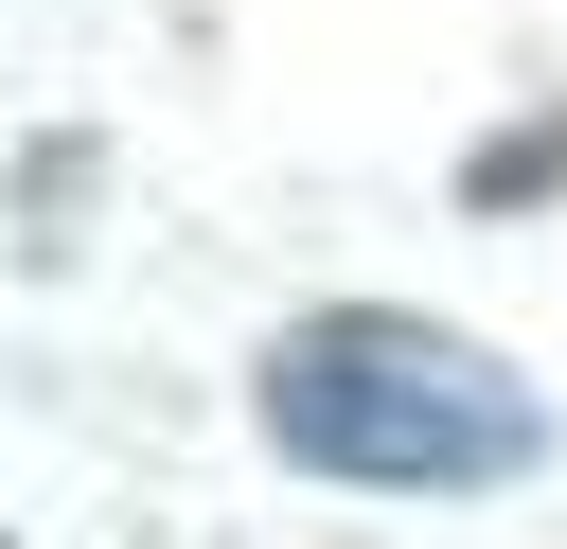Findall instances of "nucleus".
Returning a JSON list of instances; mask_svg holds the SVG:
<instances>
[{
  "label": "nucleus",
  "instance_id": "1",
  "mask_svg": "<svg viewBox=\"0 0 567 549\" xmlns=\"http://www.w3.org/2000/svg\"><path fill=\"white\" fill-rule=\"evenodd\" d=\"M266 443L319 460V478H372V496H496V478L549 460V407L478 336L337 301V319H301L266 354Z\"/></svg>",
  "mask_w": 567,
  "mask_h": 549
}]
</instances>
